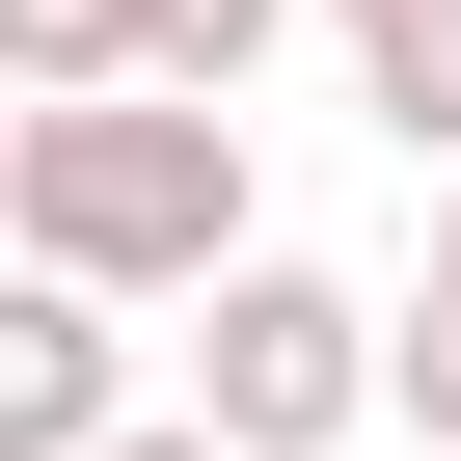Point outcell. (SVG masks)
<instances>
[{
    "label": "cell",
    "mask_w": 461,
    "mask_h": 461,
    "mask_svg": "<svg viewBox=\"0 0 461 461\" xmlns=\"http://www.w3.org/2000/svg\"><path fill=\"white\" fill-rule=\"evenodd\" d=\"M0 245H28V272H109V299H217L272 245L245 109H217V82H28V109H0Z\"/></svg>",
    "instance_id": "6da1fadb"
},
{
    "label": "cell",
    "mask_w": 461,
    "mask_h": 461,
    "mask_svg": "<svg viewBox=\"0 0 461 461\" xmlns=\"http://www.w3.org/2000/svg\"><path fill=\"white\" fill-rule=\"evenodd\" d=\"M109 461H245V434H217V407H136V434H109Z\"/></svg>",
    "instance_id": "ba28073f"
},
{
    "label": "cell",
    "mask_w": 461,
    "mask_h": 461,
    "mask_svg": "<svg viewBox=\"0 0 461 461\" xmlns=\"http://www.w3.org/2000/svg\"><path fill=\"white\" fill-rule=\"evenodd\" d=\"M190 407L245 434V461H353L380 407H407V299H353V272H299V245H245L190 299Z\"/></svg>",
    "instance_id": "7a4b0ae2"
},
{
    "label": "cell",
    "mask_w": 461,
    "mask_h": 461,
    "mask_svg": "<svg viewBox=\"0 0 461 461\" xmlns=\"http://www.w3.org/2000/svg\"><path fill=\"white\" fill-rule=\"evenodd\" d=\"M407 434L461 461V163H434V272H407Z\"/></svg>",
    "instance_id": "8992f818"
},
{
    "label": "cell",
    "mask_w": 461,
    "mask_h": 461,
    "mask_svg": "<svg viewBox=\"0 0 461 461\" xmlns=\"http://www.w3.org/2000/svg\"><path fill=\"white\" fill-rule=\"evenodd\" d=\"M136 434V299L109 272H28L0 299V461H109Z\"/></svg>",
    "instance_id": "3957f363"
},
{
    "label": "cell",
    "mask_w": 461,
    "mask_h": 461,
    "mask_svg": "<svg viewBox=\"0 0 461 461\" xmlns=\"http://www.w3.org/2000/svg\"><path fill=\"white\" fill-rule=\"evenodd\" d=\"M326 55H353V109L407 163H461V0H326Z\"/></svg>",
    "instance_id": "277c9868"
},
{
    "label": "cell",
    "mask_w": 461,
    "mask_h": 461,
    "mask_svg": "<svg viewBox=\"0 0 461 461\" xmlns=\"http://www.w3.org/2000/svg\"><path fill=\"white\" fill-rule=\"evenodd\" d=\"M0 82H136V0H0Z\"/></svg>",
    "instance_id": "52a82bcc"
},
{
    "label": "cell",
    "mask_w": 461,
    "mask_h": 461,
    "mask_svg": "<svg viewBox=\"0 0 461 461\" xmlns=\"http://www.w3.org/2000/svg\"><path fill=\"white\" fill-rule=\"evenodd\" d=\"M272 28H326V0H136V82H217V109H245Z\"/></svg>",
    "instance_id": "5b68a950"
}]
</instances>
